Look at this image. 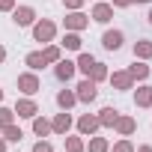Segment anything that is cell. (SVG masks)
Segmentation results:
<instances>
[{"label":"cell","mask_w":152,"mask_h":152,"mask_svg":"<svg viewBox=\"0 0 152 152\" xmlns=\"http://www.w3.org/2000/svg\"><path fill=\"white\" fill-rule=\"evenodd\" d=\"M99 128H102V125H99V116H96V113H84V116L78 119V131H81V137H93Z\"/></svg>","instance_id":"ba28073f"},{"label":"cell","mask_w":152,"mask_h":152,"mask_svg":"<svg viewBox=\"0 0 152 152\" xmlns=\"http://www.w3.org/2000/svg\"><path fill=\"white\" fill-rule=\"evenodd\" d=\"M134 60H152V39H137L134 42Z\"/></svg>","instance_id":"2e32d148"},{"label":"cell","mask_w":152,"mask_h":152,"mask_svg":"<svg viewBox=\"0 0 152 152\" xmlns=\"http://www.w3.org/2000/svg\"><path fill=\"white\" fill-rule=\"evenodd\" d=\"M110 152H134V143H131L128 137H122V140H116V143L110 146Z\"/></svg>","instance_id":"83f0119b"},{"label":"cell","mask_w":152,"mask_h":152,"mask_svg":"<svg viewBox=\"0 0 152 152\" xmlns=\"http://www.w3.org/2000/svg\"><path fill=\"white\" fill-rule=\"evenodd\" d=\"M134 152H152V146H134Z\"/></svg>","instance_id":"836d02e7"},{"label":"cell","mask_w":152,"mask_h":152,"mask_svg":"<svg viewBox=\"0 0 152 152\" xmlns=\"http://www.w3.org/2000/svg\"><path fill=\"white\" fill-rule=\"evenodd\" d=\"M0 134H3V140L6 143H18L21 137H24V131L15 125V122H9V125H3V128H0Z\"/></svg>","instance_id":"ac0fdd59"},{"label":"cell","mask_w":152,"mask_h":152,"mask_svg":"<svg viewBox=\"0 0 152 152\" xmlns=\"http://www.w3.org/2000/svg\"><path fill=\"white\" fill-rule=\"evenodd\" d=\"M18 90H21L24 96H36V93L42 90L39 75H36V72H24V75H18Z\"/></svg>","instance_id":"7a4b0ae2"},{"label":"cell","mask_w":152,"mask_h":152,"mask_svg":"<svg viewBox=\"0 0 152 152\" xmlns=\"http://www.w3.org/2000/svg\"><path fill=\"white\" fill-rule=\"evenodd\" d=\"M33 134L48 137V134H51V119H45V116H33Z\"/></svg>","instance_id":"cb8c5ba5"},{"label":"cell","mask_w":152,"mask_h":152,"mask_svg":"<svg viewBox=\"0 0 152 152\" xmlns=\"http://www.w3.org/2000/svg\"><path fill=\"white\" fill-rule=\"evenodd\" d=\"M87 152H110V143H107V137H90V143H87Z\"/></svg>","instance_id":"d4e9b609"},{"label":"cell","mask_w":152,"mask_h":152,"mask_svg":"<svg viewBox=\"0 0 152 152\" xmlns=\"http://www.w3.org/2000/svg\"><path fill=\"white\" fill-rule=\"evenodd\" d=\"M75 66H78V72L90 75V69L96 66V57H93V54H87V51H81V54H78V60H75Z\"/></svg>","instance_id":"ffe728a7"},{"label":"cell","mask_w":152,"mask_h":152,"mask_svg":"<svg viewBox=\"0 0 152 152\" xmlns=\"http://www.w3.org/2000/svg\"><path fill=\"white\" fill-rule=\"evenodd\" d=\"M75 72H78V66H75L72 60H57L54 63V75H57V81H63V84L75 78Z\"/></svg>","instance_id":"9c48e42d"},{"label":"cell","mask_w":152,"mask_h":152,"mask_svg":"<svg viewBox=\"0 0 152 152\" xmlns=\"http://www.w3.org/2000/svg\"><path fill=\"white\" fill-rule=\"evenodd\" d=\"M134 104H137V107H152V87H149V84L137 87V93H134Z\"/></svg>","instance_id":"9a60e30c"},{"label":"cell","mask_w":152,"mask_h":152,"mask_svg":"<svg viewBox=\"0 0 152 152\" xmlns=\"http://www.w3.org/2000/svg\"><path fill=\"white\" fill-rule=\"evenodd\" d=\"M122 42H125V33L122 30H104V36H102V48L104 51H119Z\"/></svg>","instance_id":"8992f818"},{"label":"cell","mask_w":152,"mask_h":152,"mask_svg":"<svg viewBox=\"0 0 152 152\" xmlns=\"http://www.w3.org/2000/svg\"><path fill=\"white\" fill-rule=\"evenodd\" d=\"M0 104H3V90H0Z\"/></svg>","instance_id":"74e56055"},{"label":"cell","mask_w":152,"mask_h":152,"mask_svg":"<svg viewBox=\"0 0 152 152\" xmlns=\"http://www.w3.org/2000/svg\"><path fill=\"white\" fill-rule=\"evenodd\" d=\"M3 60H6V48H3V45H0V63H3Z\"/></svg>","instance_id":"e575fe53"},{"label":"cell","mask_w":152,"mask_h":152,"mask_svg":"<svg viewBox=\"0 0 152 152\" xmlns=\"http://www.w3.org/2000/svg\"><path fill=\"white\" fill-rule=\"evenodd\" d=\"M33 152H54V146H51L48 140H39V143L33 146Z\"/></svg>","instance_id":"4dcf8cb0"},{"label":"cell","mask_w":152,"mask_h":152,"mask_svg":"<svg viewBox=\"0 0 152 152\" xmlns=\"http://www.w3.org/2000/svg\"><path fill=\"white\" fill-rule=\"evenodd\" d=\"M0 152H6V140L3 137H0Z\"/></svg>","instance_id":"d590c367"},{"label":"cell","mask_w":152,"mask_h":152,"mask_svg":"<svg viewBox=\"0 0 152 152\" xmlns=\"http://www.w3.org/2000/svg\"><path fill=\"white\" fill-rule=\"evenodd\" d=\"M84 3H87V0H66V9H69V12H78Z\"/></svg>","instance_id":"f546056e"},{"label":"cell","mask_w":152,"mask_h":152,"mask_svg":"<svg viewBox=\"0 0 152 152\" xmlns=\"http://www.w3.org/2000/svg\"><path fill=\"white\" fill-rule=\"evenodd\" d=\"M131 3H134V0H110V6H113V9H128Z\"/></svg>","instance_id":"1f68e13d"},{"label":"cell","mask_w":152,"mask_h":152,"mask_svg":"<svg viewBox=\"0 0 152 152\" xmlns=\"http://www.w3.org/2000/svg\"><path fill=\"white\" fill-rule=\"evenodd\" d=\"M96 116H99V125H102V128H113L116 119H119V110H116V107H102Z\"/></svg>","instance_id":"5bb4252c"},{"label":"cell","mask_w":152,"mask_h":152,"mask_svg":"<svg viewBox=\"0 0 152 152\" xmlns=\"http://www.w3.org/2000/svg\"><path fill=\"white\" fill-rule=\"evenodd\" d=\"M99 84L96 81H90V78H84L78 87H75V96H78V102H84V104H90V102H96L99 99V90H96Z\"/></svg>","instance_id":"3957f363"},{"label":"cell","mask_w":152,"mask_h":152,"mask_svg":"<svg viewBox=\"0 0 152 152\" xmlns=\"http://www.w3.org/2000/svg\"><path fill=\"white\" fill-rule=\"evenodd\" d=\"M12 110H15V116H21V119H33V116L39 113V104H36L33 99H18Z\"/></svg>","instance_id":"52a82bcc"},{"label":"cell","mask_w":152,"mask_h":152,"mask_svg":"<svg viewBox=\"0 0 152 152\" xmlns=\"http://www.w3.org/2000/svg\"><path fill=\"white\" fill-rule=\"evenodd\" d=\"M69 128H72V113H69V110H63V113H57V116L51 119V131H54V134H63V137H66Z\"/></svg>","instance_id":"30bf717a"},{"label":"cell","mask_w":152,"mask_h":152,"mask_svg":"<svg viewBox=\"0 0 152 152\" xmlns=\"http://www.w3.org/2000/svg\"><path fill=\"white\" fill-rule=\"evenodd\" d=\"M134 3H152V0H134Z\"/></svg>","instance_id":"8d00e7d4"},{"label":"cell","mask_w":152,"mask_h":152,"mask_svg":"<svg viewBox=\"0 0 152 152\" xmlns=\"http://www.w3.org/2000/svg\"><path fill=\"white\" fill-rule=\"evenodd\" d=\"M81 33H72V30H66V36H63V48L66 51H81Z\"/></svg>","instance_id":"603a6c76"},{"label":"cell","mask_w":152,"mask_h":152,"mask_svg":"<svg viewBox=\"0 0 152 152\" xmlns=\"http://www.w3.org/2000/svg\"><path fill=\"white\" fill-rule=\"evenodd\" d=\"M149 24H152V9H149Z\"/></svg>","instance_id":"f35d334b"},{"label":"cell","mask_w":152,"mask_h":152,"mask_svg":"<svg viewBox=\"0 0 152 152\" xmlns=\"http://www.w3.org/2000/svg\"><path fill=\"white\" fill-rule=\"evenodd\" d=\"M107 75H110V72H107V66L96 60V66L90 69V75H87V78H90V81H96V84H102V81H107Z\"/></svg>","instance_id":"7402d4cb"},{"label":"cell","mask_w":152,"mask_h":152,"mask_svg":"<svg viewBox=\"0 0 152 152\" xmlns=\"http://www.w3.org/2000/svg\"><path fill=\"white\" fill-rule=\"evenodd\" d=\"M57 104H60L63 110H69V107L78 104V96H75L72 90H60V93H57Z\"/></svg>","instance_id":"d6986e66"},{"label":"cell","mask_w":152,"mask_h":152,"mask_svg":"<svg viewBox=\"0 0 152 152\" xmlns=\"http://www.w3.org/2000/svg\"><path fill=\"white\" fill-rule=\"evenodd\" d=\"M15 119V110L12 107H3V104H0V128H3V125H9Z\"/></svg>","instance_id":"f1b7e54d"},{"label":"cell","mask_w":152,"mask_h":152,"mask_svg":"<svg viewBox=\"0 0 152 152\" xmlns=\"http://www.w3.org/2000/svg\"><path fill=\"white\" fill-rule=\"evenodd\" d=\"M63 24H66V30H72V33H81V30L90 27V15H84L81 9H78V12H69Z\"/></svg>","instance_id":"5b68a950"},{"label":"cell","mask_w":152,"mask_h":152,"mask_svg":"<svg viewBox=\"0 0 152 152\" xmlns=\"http://www.w3.org/2000/svg\"><path fill=\"white\" fill-rule=\"evenodd\" d=\"M107 78H110V87H113V90H131V87H134V78L128 75V69L113 72V75H107Z\"/></svg>","instance_id":"8fae6325"},{"label":"cell","mask_w":152,"mask_h":152,"mask_svg":"<svg viewBox=\"0 0 152 152\" xmlns=\"http://www.w3.org/2000/svg\"><path fill=\"white\" fill-rule=\"evenodd\" d=\"M149 72H152V69L146 66V60H134V66L128 69V75H131L134 81H146V78H149Z\"/></svg>","instance_id":"e0dca14e"},{"label":"cell","mask_w":152,"mask_h":152,"mask_svg":"<svg viewBox=\"0 0 152 152\" xmlns=\"http://www.w3.org/2000/svg\"><path fill=\"white\" fill-rule=\"evenodd\" d=\"M113 128H116V134H119V137H131V134L137 131V119H134V116H122V113H119V119H116V125H113Z\"/></svg>","instance_id":"7c38bea8"},{"label":"cell","mask_w":152,"mask_h":152,"mask_svg":"<svg viewBox=\"0 0 152 152\" xmlns=\"http://www.w3.org/2000/svg\"><path fill=\"white\" fill-rule=\"evenodd\" d=\"M15 9V0H0V12H12Z\"/></svg>","instance_id":"d6a6232c"},{"label":"cell","mask_w":152,"mask_h":152,"mask_svg":"<svg viewBox=\"0 0 152 152\" xmlns=\"http://www.w3.org/2000/svg\"><path fill=\"white\" fill-rule=\"evenodd\" d=\"M66 152H87V143L81 140V134L78 137H69L66 134Z\"/></svg>","instance_id":"4316f807"},{"label":"cell","mask_w":152,"mask_h":152,"mask_svg":"<svg viewBox=\"0 0 152 152\" xmlns=\"http://www.w3.org/2000/svg\"><path fill=\"white\" fill-rule=\"evenodd\" d=\"M54 36H57V24H54L51 18H39V21H33V42L48 45V42H54Z\"/></svg>","instance_id":"6da1fadb"},{"label":"cell","mask_w":152,"mask_h":152,"mask_svg":"<svg viewBox=\"0 0 152 152\" xmlns=\"http://www.w3.org/2000/svg\"><path fill=\"white\" fill-rule=\"evenodd\" d=\"M24 63L30 66V72H39V69H45L48 63H45V57H42V51H30L27 57H24Z\"/></svg>","instance_id":"44dd1931"},{"label":"cell","mask_w":152,"mask_h":152,"mask_svg":"<svg viewBox=\"0 0 152 152\" xmlns=\"http://www.w3.org/2000/svg\"><path fill=\"white\" fill-rule=\"evenodd\" d=\"M90 18L99 21V24H107V21L113 18V6H110V3H96L93 12H90Z\"/></svg>","instance_id":"4fadbf2b"},{"label":"cell","mask_w":152,"mask_h":152,"mask_svg":"<svg viewBox=\"0 0 152 152\" xmlns=\"http://www.w3.org/2000/svg\"><path fill=\"white\" fill-rule=\"evenodd\" d=\"M12 21H15V27H33L36 9H33V6H15V9H12Z\"/></svg>","instance_id":"277c9868"},{"label":"cell","mask_w":152,"mask_h":152,"mask_svg":"<svg viewBox=\"0 0 152 152\" xmlns=\"http://www.w3.org/2000/svg\"><path fill=\"white\" fill-rule=\"evenodd\" d=\"M42 57H45V63L51 66V63H57V60H63V51H60V45H45V51H42Z\"/></svg>","instance_id":"484cf974"}]
</instances>
